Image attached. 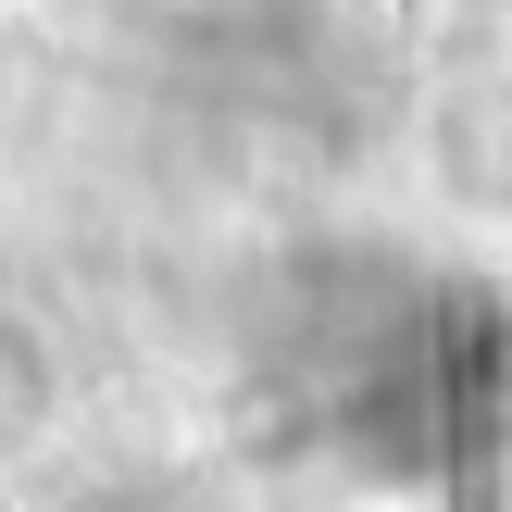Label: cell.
Returning a JSON list of instances; mask_svg holds the SVG:
<instances>
[{"label":"cell","instance_id":"6da1fadb","mask_svg":"<svg viewBox=\"0 0 512 512\" xmlns=\"http://www.w3.org/2000/svg\"><path fill=\"white\" fill-rule=\"evenodd\" d=\"M50 425H63V350L25 313H0V463H25Z\"/></svg>","mask_w":512,"mask_h":512}]
</instances>
